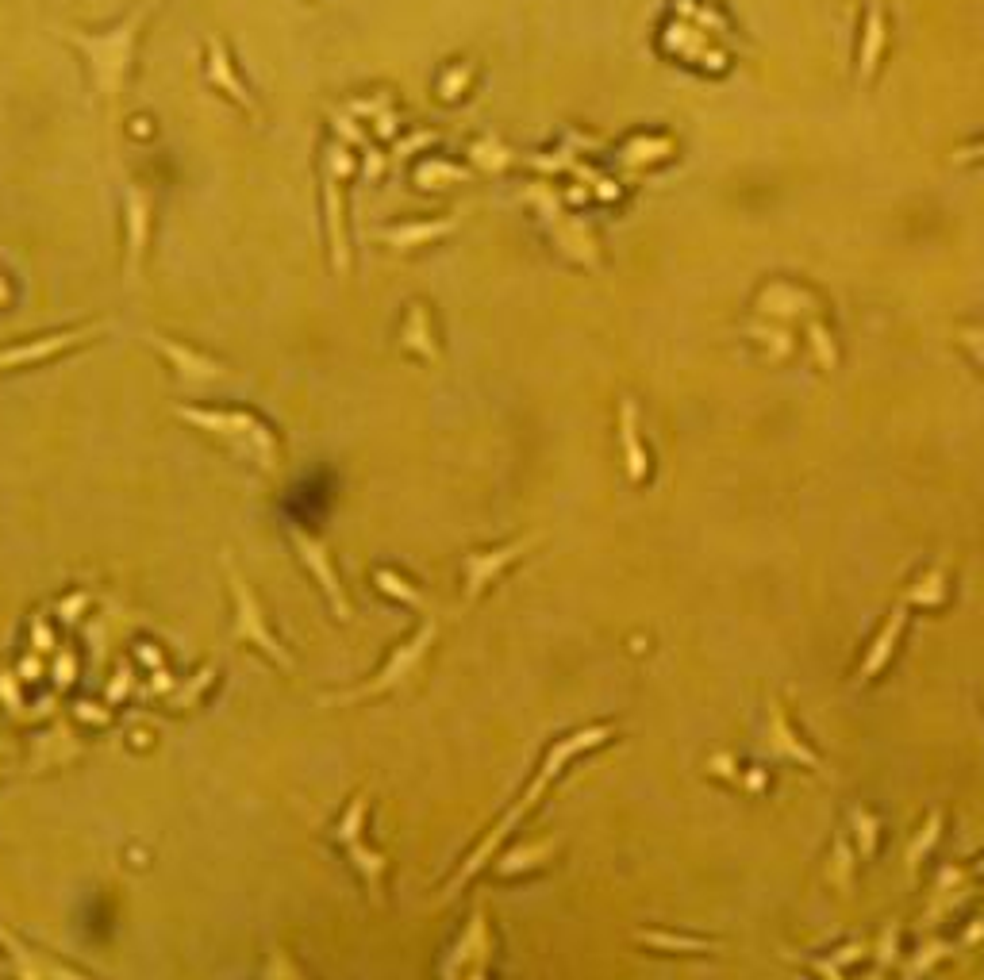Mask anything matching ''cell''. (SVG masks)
Returning <instances> with one entry per match:
<instances>
[{"label":"cell","instance_id":"cell-1","mask_svg":"<svg viewBox=\"0 0 984 980\" xmlns=\"http://www.w3.org/2000/svg\"><path fill=\"white\" fill-rule=\"evenodd\" d=\"M150 12H154V0H147L143 8H135V12H131L123 24L112 27V31H97V35H93V31H77V27H66V31H62V39H66L74 50L85 54L100 100L112 104V100L123 93V81H127L131 62H135L139 31H143Z\"/></svg>","mask_w":984,"mask_h":980},{"label":"cell","instance_id":"cell-2","mask_svg":"<svg viewBox=\"0 0 984 980\" xmlns=\"http://www.w3.org/2000/svg\"><path fill=\"white\" fill-rule=\"evenodd\" d=\"M177 416L185 419V423H193V427H200V431H212L220 439H231V446L246 450L258 466L277 469V454L281 450H277L273 431L258 416H250V412H200V408H177Z\"/></svg>","mask_w":984,"mask_h":980},{"label":"cell","instance_id":"cell-3","mask_svg":"<svg viewBox=\"0 0 984 980\" xmlns=\"http://www.w3.org/2000/svg\"><path fill=\"white\" fill-rule=\"evenodd\" d=\"M227 565V581H231V592H235V638L239 642H250V646H258L266 658L281 665V669H293V658L281 650V642L270 635V627H266V619H262V608H258V600H254V592L246 588V581L239 577V569L231 562V554L223 558Z\"/></svg>","mask_w":984,"mask_h":980},{"label":"cell","instance_id":"cell-4","mask_svg":"<svg viewBox=\"0 0 984 980\" xmlns=\"http://www.w3.org/2000/svg\"><path fill=\"white\" fill-rule=\"evenodd\" d=\"M527 200L535 204V212L542 216L546 231L554 235V243L562 246L569 258L585 262V266H592V270L600 266V262H596V250H592L589 231H585L577 220H569L566 208H562V200H558V193H550V189H542V185H531V189H527Z\"/></svg>","mask_w":984,"mask_h":980},{"label":"cell","instance_id":"cell-5","mask_svg":"<svg viewBox=\"0 0 984 980\" xmlns=\"http://www.w3.org/2000/svg\"><path fill=\"white\" fill-rule=\"evenodd\" d=\"M435 635H439V627H435V619H427L423 627H419L416 635L408 638L400 650L393 654V662L385 665L373 681H369L366 688H358V692H346V696H335V704H346V700H366V696H381V692H389V688H396V685H404L412 673H416V665H419V658L427 654V646L435 642Z\"/></svg>","mask_w":984,"mask_h":980},{"label":"cell","instance_id":"cell-6","mask_svg":"<svg viewBox=\"0 0 984 980\" xmlns=\"http://www.w3.org/2000/svg\"><path fill=\"white\" fill-rule=\"evenodd\" d=\"M758 750L769 754L773 761H792V765H804V769H819V765H823V758L800 738V731L788 723L785 708H781L773 696H769V704H765V738Z\"/></svg>","mask_w":984,"mask_h":980},{"label":"cell","instance_id":"cell-7","mask_svg":"<svg viewBox=\"0 0 984 980\" xmlns=\"http://www.w3.org/2000/svg\"><path fill=\"white\" fill-rule=\"evenodd\" d=\"M539 542V535H527V539H516L508 542V546H496V550H481V554H466V600H477L485 588L500 577V569H508L512 562H519L531 546Z\"/></svg>","mask_w":984,"mask_h":980},{"label":"cell","instance_id":"cell-8","mask_svg":"<svg viewBox=\"0 0 984 980\" xmlns=\"http://www.w3.org/2000/svg\"><path fill=\"white\" fill-rule=\"evenodd\" d=\"M100 331H108V323H85V327H74V331H58V335L35 339V343L8 346V350H0V369L43 362V358H50V354H62V350H70V346L89 343V339H93V335H100Z\"/></svg>","mask_w":984,"mask_h":980},{"label":"cell","instance_id":"cell-9","mask_svg":"<svg viewBox=\"0 0 984 980\" xmlns=\"http://www.w3.org/2000/svg\"><path fill=\"white\" fill-rule=\"evenodd\" d=\"M289 539H293V546L300 550V562L312 569V577H316V581H320V588L327 592V600H331L335 615H339V619L346 623V619H350V604H346L343 585H339V573H335V565H331V558H327V546H323V542H316L312 535H304L300 527H293V531H289Z\"/></svg>","mask_w":984,"mask_h":980},{"label":"cell","instance_id":"cell-10","mask_svg":"<svg viewBox=\"0 0 984 980\" xmlns=\"http://www.w3.org/2000/svg\"><path fill=\"white\" fill-rule=\"evenodd\" d=\"M123 204H127V266H123V273H127V285H139L150 239V200L139 185H127Z\"/></svg>","mask_w":984,"mask_h":980},{"label":"cell","instance_id":"cell-11","mask_svg":"<svg viewBox=\"0 0 984 980\" xmlns=\"http://www.w3.org/2000/svg\"><path fill=\"white\" fill-rule=\"evenodd\" d=\"M147 343L154 346V350H158L185 381H216V377L227 373V366H223L220 358H208V354H200V350H189V346L173 343V339L158 335V331H147Z\"/></svg>","mask_w":984,"mask_h":980},{"label":"cell","instance_id":"cell-12","mask_svg":"<svg viewBox=\"0 0 984 980\" xmlns=\"http://www.w3.org/2000/svg\"><path fill=\"white\" fill-rule=\"evenodd\" d=\"M904 627H908V600H900L892 612H888L885 627L877 631V638L869 642V654H865V662L858 669V681H873L881 669L888 665V658L896 654V646H900V638H904Z\"/></svg>","mask_w":984,"mask_h":980},{"label":"cell","instance_id":"cell-13","mask_svg":"<svg viewBox=\"0 0 984 980\" xmlns=\"http://www.w3.org/2000/svg\"><path fill=\"white\" fill-rule=\"evenodd\" d=\"M339 173L323 166V200H327V235H331V262L335 273H346L350 266V250H346V231H343V196H339Z\"/></svg>","mask_w":984,"mask_h":980},{"label":"cell","instance_id":"cell-14","mask_svg":"<svg viewBox=\"0 0 984 980\" xmlns=\"http://www.w3.org/2000/svg\"><path fill=\"white\" fill-rule=\"evenodd\" d=\"M619 442H623V462H627L631 485H642L646 481V450L639 442V412H635L631 396H623V404H619Z\"/></svg>","mask_w":984,"mask_h":980},{"label":"cell","instance_id":"cell-15","mask_svg":"<svg viewBox=\"0 0 984 980\" xmlns=\"http://www.w3.org/2000/svg\"><path fill=\"white\" fill-rule=\"evenodd\" d=\"M208 77H212V85H220L223 93H227V97L235 100V104H243V108H246V112H250V116L258 112V104H254V97L246 93V85H243V81H239V74L231 70V62H227V54H223V43H220V39H212V43H208Z\"/></svg>","mask_w":984,"mask_h":980},{"label":"cell","instance_id":"cell-16","mask_svg":"<svg viewBox=\"0 0 984 980\" xmlns=\"http://www.w3.org/2000/svg\"><path fill=\"white\" fill-rule=\"evenodd\" d=\"M458 227V220L450 216V220H431V223H396V227H381L377 235L385 239L389 246H400V250H408V246L416 243H431V239H443Z\"/></svg>","mask_w":984,"mask_h":980},{"label":"cell","instance_id":"cell-17","mask_svg":"<svg viewBox=\"0 0 984 980\" xmlns=\"http://www.w3.org/2000/svg\"><path fill=\"white\" fill-rule=\"evenodd\" d=\"M881 47H885V4L873 0L869 8V24H865V47H861V85H869L877 74V62H881Z\"/></svg>","mask_w":984,"mask_h":980},{"label":"cell","instance_id":"cell-18","mask_svg":"<svg viewBox=\"0 0 984 980\" xmlns=\"http://www.w3.org/2000/svg\"><path fill=\"white\" fill-rule=\"evenodd\" d=\"M946 565H931L923 577H915V585L908 588V604H919V608H942L946 604Z\"/></svg>","mask_w":984,"mask_h":980},{"label":"cell","instance_id":"cell-19","mask_svg":"<svg viewBox=\"0 0 984 980\" xmlns=\"http://www.w3.org/2000/svg\"><path fill=\"white\" fill-rule=\"evenodd\" d=\"M635 938H639L642 946H654V950H681V954H708V950H723L719 942H708V938H689V934L639 931Z\"/></svg>","mask_w":984,"mask_h":980},{"label":"cell","instance_id":"cell-20","mask_svg":"<svg viewBox=\"0 0 984 980\" xmlns=\"http://www.w3.org/2000/svg\"><path fill=\"white\" fill-rule=\"evenodd\" d=\"M404 346L419 350L427 362H435V358H439V346L431 343V331H427V312H423V304H412V308H408V323H404Z\"/></svg>","mask_w":984,"mask_h":980},{"label":"cell","instance_id":"cell-21","mask_svg":"<svg viewBox=\"0 0 984 980\" xmlns=\"http://www.w3.org/2000/svg\"><path fill=\"white\" fill-rule=\"evenodd\" d=\"M469 154H473V162L481 166V170H489V173H500L508 162H512V154H508V147L496 139V135H485V139H477L473 147H469Z\"/></svg>","mask_w":984,"mask_h":980},{"label":"cell","instance_id":"cell-22","mask_svg":"<svg viewBox=\"0 0 984 980\" xmlns=\"http://www.w3.org/2000/svg\"><path fill=\"white\" fill-rule=\"evenodd\" d=\"M850 819H854V834H858V858L869 861L877 854V831H881V823H877L865 808H858Z\"/></svg>","mask_w":984,"mask_h":980},{"label":"cell","instance_id":"cell-23","mask_svg":"<svg viewBox=\"0 0 984 980\" xmlns=\"http://www.w3.org/2000/svg\"><path fill=\"white\" fill-rule=\"evenodd\" d=\"M416 181L423 189H435V181H469V170L450 166V162H423L416 170Z\"/></svg>","mask_w":984,"mask_h":980},{"label":"cell","instance_id":"cell-24","mask_svg":"<svg viewBox=\"0 0 984 980\" xmlns=\"http://www.w3.org/2000/svg\"><path fill=\"white\" fill-rule=\"evenodd\" d=\"M835 884L842 888V896H850V884H854V854H850L846 834H835Z\"/></svg>","mask_w":984,"mask_h":980},{"label":"cell","instance_id":"cell-25","mask_svg":"<svg viewBox=\"0 0 984 980\" xmlns=\"http://www.w3.org/2000/svg\"><path fill=\"white\" fill-rule=\"evenodd\" d=\"M938 827H942V815H938V811H931V819H927V831L919 834V838H915V842L908 846V869H919V858H923V854H927V850L935 846Z\"/></svg>","mask_w":984,"mask_h":980},{"label":"cell","instance_id":"cell-26","mask_svg":"<svg viewBox=\"0 0 984 980\" xmlns=\"http://www.w3.org/2000/svg\"><path fill=\"white\" fill-rule=\"evenodd\" d=\"M473 70H477L473 62H462V66H454V70H450V74H446L443 81H439V97H443V100L462 97V89H466V85H469V77H473Z\"/></svg>","mask_w":984,"mask_h":980},{"label":"cell","instance_id":"cell-27","mask_svg":"<svg viewBox=\"0 0 984 980\" xmlns=\"http://www.w3.org/2000/svg\"><path fill=\"white\" fill-rule=\"evenodd\" d=\"M362 811H366V800H358L354 808L346 811V819L339 823V831H335V838L339 842H346V846H354L358 842V827H362Z\"/></svg>","mask_w":984,"mask_h":980},{"label":"cell","instance_id":"cell-28","mask_svg":"<svg viewBox=\"0 0 984 980\" xmlns=\"http://www.w3.org/2000/svg\"><path fill=\"white\" fill-rule=\"evenodd\" d=\"M377 585L385 588V592H393V596H400V600H408V604H423V596L419 592H412V588H404V581L400 577H393V573H377Z\"/></svg>","mask_w":984,"mask_h":980},{"label":"cell","instance_id":"cell-29","mask_svg":"<svg viewBox=\"0 0 984 980\" xmlns=\"http://www.w3.org/2000/svg\"><path fill=\"white\" fill-rule=\"evenodd\" d=\"M389 93H377L373 100H354L350 104V116H373V112H381V108H389Z\"/></svg>","mask_w":984,"mask_h":980},{"label":"cell","instance_id":"cell-30","mask_svg":"<svg viewBox=\"0 0 984 980\" xmlns=\"http://www.w3.org/2000/svg\"><path fill=\"white\" fill-rule=\"evenodd\" d=\"M435 143V131H419L412 139H404V143H396V158H404V154H412V150H423Z\"/></svg>","mask_w":984,"mask_h":980},{"label":"cell","instance_id":"cell-31","mask_svg":"<svg viewBox=\"0 0 984 980\" xmlns=\"http://www.w3.org/2000/svg\"><path fill=\"white\" fill-rule=\"evenodd\" d=\"M335 131H339L343 139H350V143H366V139H362V131H358V123H350L346 116H339V120H335Z\"/></svg>","mask_w":984,"mask_h":980},{"label":"cell","instance_id":"cell-32","mask_svg":"<svg viewBox=\"0 0 984 980\" xmlns=\"http://www.w3.org/2000/svg\"><path fill=\"white\" fill-rule=\"evenodd\" d=\"M958 158H961V162H965V158H984V143H981V147H965Z\"/></svg>","mask_w":984,"mask_h":980}]
</instances>
